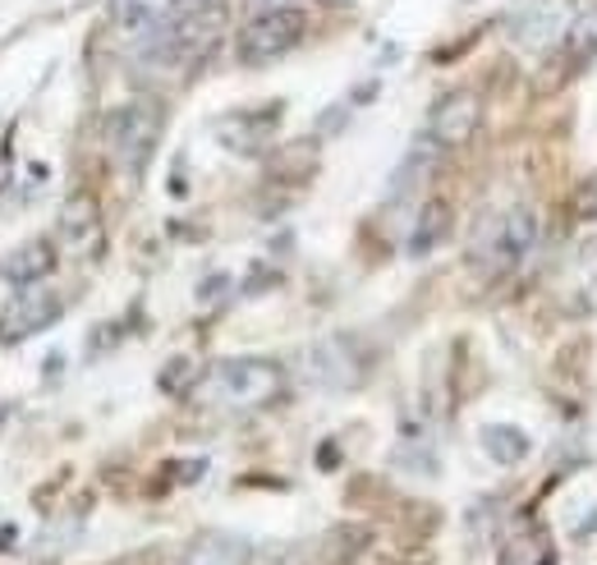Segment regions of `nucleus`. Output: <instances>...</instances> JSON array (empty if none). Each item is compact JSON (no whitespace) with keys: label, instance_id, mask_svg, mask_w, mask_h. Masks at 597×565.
<instances>
[{"label":"nucleus","instance_id":"obj_1","mask_svg":"<svg viewBox=\"0 0 597 565\" xmlns=\"http://www.w3.org/2000/svg\"><path fill=\"white\" fill-rule=\"evenodd\" d=\"M538 244H542V217L533 207L515 203V207L478 217V226L469 234V263L487 280H501L529 263Z\"/></svg>","mask_w":597,"mask_h":565},{"label":"nucleus","instance_id":"obj_2","mask_svg":"<svg viewBox=\"0 0 597 565\" xmlns=\"http://www.w3.org/2000/svg\"><path fill=\"white\" fill-rule=\"evenodd\" d=\"M285 391V372L272 359H257V355H239V359H221L211 364L198 382H194V400L207 410H221V414H253V410H267L272 400H280Z\"/></svg>","mask_w":597,"mask_h":565},{"label":"nucleus","instance_id":"obj_3","mask_svg":"<svg viewBox=\"0 0 597 565\" xmlns=\"http://www.w3.org/2000/svg\"><path fill=\"white\" fill-rule=\"evenodd\" d=\"M161 106L152 97H134L125 106H115L102 125V143L111 166L125 180H142V171L152 166L157 143H161Z\"/></svg>","mask_w":597,"mask_h":565},{"label":"nucleus","instance_id":"obj_4","mask_svg":"<svg viewBox=\"0 0 597 565\" xmlns=\"http://www.w3.org/2000/svg\"><path fill=\"white\" fill-rule=\"evenodd\" d=\"M308 33V19L299 5L290 10H267V14H253L244 28H239V42H234V51L244 65H272L280 56H290L295 46L303 42Z\"/></svg>","mask_w":597,"mask_h":565},{"label":"nucleus","instance_id":"obj_5","mask_svg":"<svg viewBox=\"0 0 597 565\" xmlns=\"http://www.w3.org/2000/svg\"><path fill=\"white\" fill-rule=\"evenodd\" d=\"M368 355L354 336H322L318 345L303 349V377L322 391H349L364 382Z\"/></svg>","mask_w":597,"mask_h":565},{"label":"nucleus","instance_id":"obj_6","mask_svg":"<svg viewBox=\"0 0 597 565\" xmlns=\"http://www.w3.org/2000/svg\"><path fill=\"white\" fill-rule=\"evenodd\" d=\"M556 309L565 318H593L597 313V234L579 240L556 272Z\"/></svg>","mask_w":597,"mask_h":565},{"label":"nucleus","instance_id":"obj_7","mask_svg":"<svg viewBox=\"0 0 597 565\" xmlns=\"http://www.w3.org/2000/svg\"><path fill=\"white\" fill-rule=\"evenodd\" d=\"M483 125V97L473 88H450L446 97H437V106L427 111V138L450 152V148H464L469 138Z\"/></svg>","mask_w":597,"mask_h":565},{"label":"nucleus","instance_id":"obj_8","mask_svg":"<svg viewBox=\"0 0 597 565\" xmlns=\"http://www.w3.org/2000/svg\"><path fill=\"white\" fill-rule=\"evenodd\" d=\"M60 313H65V299H60L56 290L23 286V290L10 299L5 318H0V341H10V345L28 341V336L46 332V326H51V322H60Z\"/></svg>","mask_w":597,"mask_h":565},{"label":"nucleus","instance_id":"obj_9","mask_svg":"<svg viewBox=\"0 0 597 565\" xmlns=\"http://www.w3.org/2000/svg\"><path fill=\"white\" fill-rule=\"evenodd\" d=\"M56 244L69 257H97L102 253V207L92 194L65 198L60 221H56Z\"/></svg>","mask_w":597,"mask_h":565},{"label":"nucleus","instance_id":"obj_10","mask_svg":"<svg viewBox=\"0 0 597 565\" xmlns=\"http://www.w3.org/2000/svg\"><path fill=\"white\" fill-rule=\"evenodd\" d=\"M276 125H280V106H267V111H230V115H221V120L211 125V134H217V143L226 152L257 157V152H267Z\"/></svg>","mask_w":597,"mask_h":565},{"label":"nucleus","instance_id":"obj_11","mask_svg":"<svg viewBox=\"0 0 597 565\" xmlns=\"http://www.w3.org/2000/svg\"><path fill=\"white\" fill-rule=\"evenodd\" d=\"M570 14H575L570 0H529V5L515 14V42L524 51H552L556 42H565Z\"/></svg>","mask_w":597,"mask_h":565},{"label":"nucleus","instance_id":"obj_12","mask_svg":"<svg viewBox=\"0 0 597 565\" xmlns=\"http://www.w3.org/2000/svg\"><path fill=\"white\" fill-rule=\"evenodd\" d=\"M180 14H184V0H111V23L134 42L171 28Z\"/></svg>","mask_w":597,"mask_h":565},{"label":"nucleus","instance_id":"obj_13","mask_svg":"<svg viewBox=\"0 0 597 565\" xmlns=\"http://www.w3.org/2000/svg\"><path fill=\"white\" fill-rule=\"evenodd\" d=\"M180 565H253V547H249L239 533L203 529V533L188 538Z\"/></svg>","mask_w":597,"mask_h":565},{"label":"nucleus","instance_id":"obj_14","mask_svg":"<svg viewBox=\"0 0 597 565\" xmlns=\"http://www.w3.org/2000/svg\"><path fill=\"white\" fill-rule=\"evenodd\" d=\"M56 267V244L51 240H28V244H19L10 249L5 257H0V276L14 280V286H37V280Z\"/></svg>","mask_w":597,"mask_h":565},{"label":"nucleus","instance_id":"obj_15","mask_svg":"<svg viewBox=\"0 0 597 565\" xmlns=\"http://www.w3.org/2000/svg\"><path fill=\"white\" fill-rule=\"evenodd\" d=\"M478 446H483V456L501 469H515L533 456V441L524 428H515V423H487L483 433H478Z\"/></svg>","mask_w":597,"mask_h":565},{"label":"nucleus","instance_id":"obj_16","mask_svg":"<svg viewBox=\"0 0 597 565\" xmlns=\"http://www.w3.org/2000/svg\"><path fill=\"white\" fill-rule=\"evenodd\" d=\"M450 221H456V217H450V203L446 198H427L418 207V217H414V230H410V244H404V253H410V257H427L450 234Z\"/></svg>","mask_w":597,"mask_h":565},{"label":"nucleus","instance_id":"obj_17","mask_svg":"<svg viewBox=\"0 0 597 565\" xmlns=\"http://www.w3.org/2000/svg\"><path fill=\"white\" fill-rule=\"evenodd\" d=\"M565 56L570 60H588L597 56V0H588V5H579L575 14H570V28H565Z\"/></svg>","mask_w":597,"mask_h":565},{"label":"nucleus","instance_id":"obj_18","mask_svg":"<svg viewBox=\"0 0 597 565\" xmlns=\"http://www.w3.org/2000/svg\"><path fill=\"white\" fill-rule=\"evenodd\" d=\"M547 538L533 529V524H519L510 538H506V547H501V565H547Z\"/></svg>","mask_w":597,"mask_h":565},{"label":"nucleus","instance_id":"obj_19","mask_svg":"<svg viewBox=\"0 0 597 565\" xmlns=\"http://www.w3.org/2000/svg\"><path fill=\"white\" fill-rule=\"evenodd\" d=\"M570 211H575L579 221H597V175H588V180L575 188V198H570Z\"/></svg>","mask_w":597,"mask_h":565},{"label":"nucleus","instance_id":"obj_20","mask_svg":"<svg viewBox=\"0 0 597 565\" xmlns=\"http://www.w3.org/2000/svg\"><path fill=\"white\" fill-rule=\"evenodd\" d=\"M290 5H299V0H244V10H249V14H267V10H290Z\"/></svg>","mask_w":597,"mask_h":565},{"label":"nucleus","instance_id":"obj_21","mask_svg":"<svg viewBox=\"0 0 597 565\" xmlns=\"http://www.w3.org/2000/svg\"><path fill=\"white\" fill-rule=\"evenodd\" d=\"M198 5H211V0H184V10H198Z\"/></svg>","mask_w":597,"mask_h":565},{"label":"nucleus","instance_id":"obj_22","mask_svg":"<svg viewBox=\"0 0 597 565\" xmlns=\"http://www.w3.org/2000/svg\"><path fill=\"white\" fill-rule=\"evenodd\" d=\"M326 5H341V0H326Z\"/></svg>","mask_w":597,"mask_h":565}]
</instances>
